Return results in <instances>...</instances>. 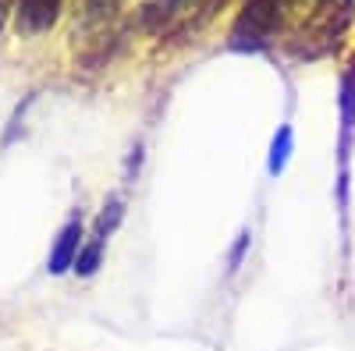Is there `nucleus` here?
Segmentation results:
<instances>
[{"label": "nucleus", "mask_w": 355, "mask_h": 351, "mask_svg": "<svg viewBox=\"0 0 355 351\" xmlns=\"http://www.w3.org/2000/svg\"><path fill=\"white\" fill-rule=\"evenodd\" d=\"M355 0H313V8L302 18V28L295 33L291 50L299 57H320L327 53L352 25Z\"/></svg>", "instance_id": "nucleus-1"}, {"label": "nucleus", "mask_w": 355, "mask_h": 351, "mask_svg": "<svg viewBox=\"0 0 355 351\" xmlns=\"http://www.w3.org/2000/svg\"><path fill=\"white\" fill-rule=\"evenodd\" d=\"M299 0H245V8L234 21V46H263L270 43L274 33H281L284 21L295 15Z\"/></svg>", "instance_id": "nucleus-2"}, {"label": "nucleus", "mask_w": 355, "mask_h": 351, "mask_svg": "<svg viewBox=\"0 0 355 351\" xmlns=\"http://www.w3.org/2000/svg\"><path fill=\"white\" fill-rule=\"evenodd\" d=\"M227 0H157L150 8V25L160 36H189L210 25Z\"/></svg>", "instance_id": "nucleus-3"}, {"label": "nucleus", "mask_w": 355, "mask_h": 351, "mask_svg": "<svg viewBox=\"0 0 355 351\" xmlns=\"http://www.w3.org/2000/svg\"><path fill=\"white\" fill-rule=\"evenodd\" d=\"M82 242H85V224H82V217H71L61 231H57L53 249H50V255H46V270H50L53 277L68 273V270L75 267V259H78Z\"/></svg>", "instance_id": "nucleus-4"}, {"label": "nucleus", "mask_w": 355, "mask_h": 351, "mask_svg": "<svg viewBox=\"0 0 355 351\" xmlns=\"http://www.w3.org/2000/svg\"><path fill=\"white\" fill-rule=\"evenodd\" d=\"M64 0H18L15 4V21H18V33L25 36H40L57 21Z\"/></svg>", "instance_id": "nucleus-5"}, {"label": "nucleus", "mask_w": 355, "mask_h": 351, "mask_svg": "<svg viewBox=\"0 0 355 351\" xmlns=\"http://www.w3.org/2000/svg\"><path fill=\"white\" fill-rule=\"evenodd\" d=\"M117 11H121V0H71L75 28H82V33H100V28H107Z\"/></svg>", "instance_id": "nucleus-6"}, {"label": "nucleus", "mask_w": 355, "mask_h": 351, "mask_svg": "<svg viewBox=\"0 0 355 351\" xmlns=\"http://www.w3.org/2000/svg\"><path fill=\"white\" fill-rule=\"evenodd\" d=\"M291 150H295V135H291L288 125H281L277 135H274V142H270V156H266V170H270V178H277V174L288 167Z\"/></svg>", "instance_id": "nucleus-7"}, {"label": "nucleus", "mask_w": 355, "mask_h": 351, "mask_svg": "<svg viewBox=\"0 0 355 351\" xmlns=\"http://www.w3.org/2000/svg\"><path fill=\"white\" fill-rule=\"evenodd\" d=\"M341 128H345V142H341V160H348V135H352V125H355V68L341 78Z\"/></svg>", "instance_id": "nucleus-8"}, {"label": "nucleus", "mask_w": 355, "mask_h": 351, "mask_svg": "<svg viewBox=\"0 0 355 351\" xmlns=\"http://www.w3.org/2000/svg\"><path fill=\"white\" fill-rule=\"evenodd\" d=\"M103 249H107V242H100V238H85L71 270H75L78 277H93V273L100 270V262H103Z\"/></svg>", "instance_id": "nucleus-9"}, {"label": "nucleus", "mask_w": 355, "mask_h": 351, "mask_svg": "<svg viewBox=\"0 0 355 351\" xmlns=\"http://www.w3.org/2000/svg\"><path fill=\"white\" fill-rule=\"evenodd\" d=\"M121 217H125V202H121V199H107V202H103V210H100V217H96L93 238L107 242L110 234H114V227L121 224Z\"/></svg>", "instance_id": "nucleus-10"}, {"label": "nucleus", "mask_w": 355, "mask_h": 351, "mask_svg": "<svg viewBox=\"0 0 355 351\" xmlns=\"http://www.w3.org/2000/svg\"><path fill=\"white\" fill-rule=\"evenodd\" d=\"M245 249H249V231L245 234H239V245L231 249V273L239 270V262H242V255H245Z\"/></svg>", "instance_id": "nucleus-11"}, {"label": "nucleus", "mask_w": 355, "mask_h": 351, "mask_svg": "<svg viewBox=\"0 0 355 351\" xmlns=\"http://www.w3.org/2000/svg\"><path fill=\"white\" fill-rule=\"evenodd\" d=\"M8 8H11V0H0V25H4V18H8Z\"/></svg>", "instance_id": "nucleus-12"}]
</instances>
